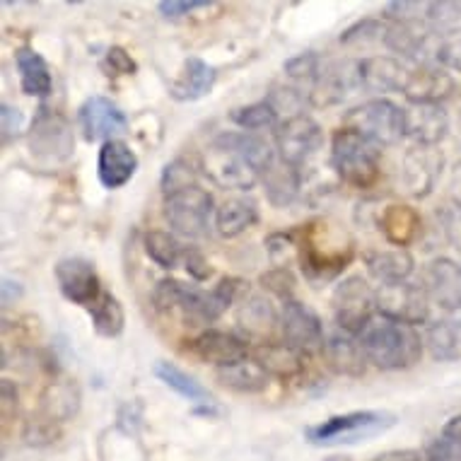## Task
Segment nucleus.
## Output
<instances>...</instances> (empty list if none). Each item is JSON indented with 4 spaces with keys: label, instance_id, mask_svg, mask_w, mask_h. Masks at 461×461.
<instances>
[{
    "label": "nucleus",
    "instance_id": "nucleus-5",
    "mask_svg": "<svg viewBox=\"0 0 461 461\" xmlns=\"http://www.w3.org/2000/svg\"><path fill=\"white\" fill-rule=\"evenodd\" d=\"M297 249H300L304 276L310 280L336 278L353 261V244L333 240L331 230L326 225H321L319 232V222L304 227Z\"/></svg>",
    "mask_w": 461,
    "mask_h": 461
},
{
    "label": "nucleus",
    "instance_id": "nucleus-3",
    "mask_svg": "<svg viewBox=\"0 0 461 461\" xmlns=\"http://www.w3.org/2000/svg\"><path fill=\"white\" fill-rule=\"evenodd\" d=\"M331 167L343 184L370 189L382 175V150L356 131L340 129L331 140Z\"/></svg>",
    "mask_w": 461,
    "mask_h": 461
},
{
    "label": "nucleus",
    "instance_id": "nucleus-28",
    "mask_svg": "<svg viewBox=\"0 0 461 461\" xmlns=\"http://www.w3.org/2000/svg\"><path fill=\"white\" fill-rule=\"evenodd\" d=\"M215 143L240 152L257 169L258 176H264L276 165V152H273L271 145L266 143V138L249 133V131H227V133H220L215 138Z\"/></svg>",
    "mask_w": 461,
    "mask_h": 461
},
{
    "label": "nucleus",
    "instance_id": "nucleus-49",
    "mask_svg": "<svg viewBox=\"0 0 461 461\" xmlns=\"http://www.w3.org/2000/svg\"><path fill=\"white\" fill-rule=\"evenodd\" d=\"M212 3L211 0H162L158 5V10L162 13L165 17H186L191 13H196V10H203V8H211Z\"/></svg>",
    "mask_w": 461,
    "mask_h": 461
},
{
    "label": "nucleus",
    "instance_id": "nucleus-21",
    "mask_svg": "<svg viewBox=\"0 0 461 461\" xmlns=\"http://www.w3.org/2000/svg\"><path fill=\"white\" fill-rule=\"evenodd\" d=\"M401 92L406 95L411 104H439L447 97H452L454 80L445 70L423 63V66L409 70V77Z\"/></svg>",
    "mask_w": 461,
    "mask_h": 461
},
{
    "label": "nucleus",
    "instance_id": "nucleus-18",
    "mask_svg": "<svg viewBox=\"0 0 461 461\" xmlns=\"http://www.w3.org/2000/svg\"><path fill=\"white\" fill-rule=\"evenodd\" d=\"M155 377H158L165 386H169L172 392L179 393L182 399L191 401V403L196 406V409H194L196 416H220V406L218 401H215V396H212L201 382H196V379L191 377L189 372H184L182 367H176L175 363L158 360V365H155Z\"/></svg>",
    "mask_w": 461,
    "mask_h": 461
},
{
    "label": "nucleus",
    "instance_id": "nucleus-10",
    "mask_svg": "<svg viewBox=\"0 0 461 461\" xmlns=\"http://www.w3.org/2000/svg\"><path fill=\"white\" fill-rule=\"evenodd\" d=\"M276 145H278L280 162L300 169L324 145V131L307 113H293L276 126Z\"/></svg>",
    "mask_w": 461,
    "mask_h": 461
},
{
    "label": "nucleus",
    "instance_id": "nucleus-30",
    "mask_svg": "<svg viewBox=\"0 0 461 461\" xmlns=\"http://www.w3.org/2000/svg\"><path fill=\"white\" fill-rule=\"evenodd\" d=\"M365 264H367L372 278H377L382 285L406 283L413 273V257L406 249L370 251L365 257Z\"/></svg>",
    "mask_w": 461,
    "mask_h": 461
},
{
    "label": "nucleus",
    "instance_id": "nucleus-12",
    "mask_svg": "<svg viewBox=\"0 0 461 461\" xmlns=\"http://www.w3.org/2000/svg\"><path fill=\"white\" fill-rule=\"evenodd\" d=\"M280 331H283V339H285L287 346L297 350L300 356H312L317 350H324L326 339L321 319L307 304L297 303V300L283 303Z\"/></svg>",
    "mask_w": 461,
    "mask_h": 461
},
{
    "label": "nucleus",
    "instance_id": "nucleus-11",
    "mask_svg": "<svg viewBox=\"0 0 461 461\" xmlns=\"http://www.w3.org/2000/svg\"><path fill=\"white\" fill-rule=\"evenodd\" d=\"M377 312L399 324H425L430 314V297L423 285H413L409 280L382 285L377 290Z\"/></svg>",
    "mask_w": 461,
    "mask_h": 461
},
{
    "label": "nucleus",
    "instance_id": "nucleus-17",
    "mask_svg": "<svg viewBox=\"0 0 461 461\" xmlns=\"http://www.w3.org/2000/svg\"><path fill=\"white\" fill-rule=\"evenodd\" d=\"M423 287L442 310L461 312V266L452 258H435L425 266Z\"/></svg>",
    "mask_w": 461,
    "mask_h": 461
},
{
    "label": "nucleus",
    "instance_id": "nucleus-26",
    "mask_svg": "<svg viewBox=\"0 0 461 461\" xmlns=\"http://www.w3.org/2000/svg\"><path fill=\"white\" fill-rule=\"evenodd\" d=\"M218 83V68L205 63L203 59H196L191 56L184 61V68L179 73L172 87H169V95L176 99V102H196V99L211 95V90Z\"/></svg>",
    "mask_w": 461,
    "mask_h": 461
},
{
    "label": "nucleus",
    "instance_id": "nucleus-47",
    "mask_svg": "<svg viewBox=\"0 0 461 461\" xmlns=\"http://www.w3.org/2000/svg\"><path fill=\"white\" fill-rule=\"evenodd\" d=\"M49 393H51V399H44V409L49 413V418H66L73 413L76 399H73V392H70L68 386H51Z\"/></svg>",
    "mask_w": 461,
    "mask_h": 461
},
{
    "label": "nucleus",
    "instance_id": "nucleus-55",
    "mask_svg": "<svg viewBox=\"0 0 461 461\" xmlns=\"http://www.w3.org/2000/svg\"><path fill=\"white\" fill-rule=\"evenodd\" d=\"M452 196L456 201V205L461 208V162L454 167V176H452Z\"/></svg>",
    "mask_w": 461,
    "mask_h": 461
},
{
    "label": "nucleus",
    "instance_id": "nucleus-54",
    "mask_svg": "<svg viewBox=\"0 0 461 461\" xmlns=\"http://www.w3.org/2000/svg\"><path fill=\"white\" fill-rule=\"evenodd\" d=\"M375 461H420V454L413 449H399V452H386Z\"/></svg>",
    "mask_w": 461,
    "mask_h": 461
},
{
    "label": "nucleus",
    "instance_id": "nucleus-36",
    "mask_svg": "<svg viewBox=\"0 0 461 461\" xmlns=\"http://www.w3.org/2000/svg\"><path fill=\"white\" fill-rule=\"evenodd\" d=\"M92 326L99 336L104 339H116L122 336L123 326H126V314H123V307L119 303V297L112 295V293H104L99 297L97 303L90 307Z\"/></svg>",
    "mask_w": 461,
    "mask_h": 461
},
{
    "label": "nucleus",
    "instance_id": "nucleus-27",
    "mask_svg": "<svg viewBox=\"0 0 461 461\" xmlns=\"http://www.w3.org/2000/svg\"><path fill=\"white\" fill-rule=\"evenodd\" d=\"M15 66L20 73V85H23L24 95L30 97H49L53 90L51 70L44 56L32 49V46H20L15 53Z\"/></svg>",
    "mask_w": 461,
    "mask_h": 461
},
{
    "label": "nucleus",
    "instance_id": "nucleus-46",
    "mask_svg": "<svg viewBox=\"0 0 461 461\" xmlns=\"http://www.w3.org/2000/svg\"><path fill=\"white\" fill-rule=\"evenodd\" d=\"M261 285L266 290H271L273 295H278L283 303H287V300H293L295 278H293V273L287 271V268H273L266 276H261Z\"/></svg>",
    "mask_w": 461,
    "mask_h": 461
},
{
    "label": "nucleus",
    "instance_id": "nucleus-31",
    "mask_svg": "<svg viewBox=\"0 0 461 461\" xmlns=\"http://www.w3.org/2000/svg\"><path fill=\"white\" fill-rule=\"evenodd\" d=\"M258 220V205L254 198H230L220 205L215 212V227L222 237H237L242 235L244 230L257 225Z\"/></svg>",
    "mask_w": 461,
    "mask_h": 461
},
{
    "label": "nucleus",
    "instance_id": "nucleus-15",
    "mask_svg": "<svg viewBox=\"0 0 461 461\" xmlns=\"http://www.w3.org/2000/svg\"><path fill=\"white\" fill-rule=\"evenodd\" d=\"M77 123L83 131L85 140H113L129 129V119L126 113L113 104L112 99L104 95H95V97L85 99L80 109H77Z\"/></svg>",
    "mask_w": 461,
    "mask_h": 461
},
{
    "label": "nucleus",
    "instance_id": "nucleus-50",
    "mask_svg": "<svg viewBox=\"0 0 461 461\" xmlns=\"http://www.w3.org/2000/svg\"><path fill=\"white\" fill-rule=\"evenodd\" d=\"M435 61H438L439 66H445V68L459 70L461 73V37L442 41L438 49V59H435Z\"/></svg>",
    "mask_w": 461,
    "mask_h": 461
},
{
    "label": "nucleus",
    "instance_id": "nucleus-48",
    "mask_svg": "<svg viewBox=\"0 0 461 461\" xmlns=\"http://www.w3.org/2000/svg\"><path fill=\"white\" fill-rule=\"evenodd\" d=\"M24 126V116L17 106H0V131H3V145H10L20 138Z\"/></svg>",
    "mask_w": 461,
    "mask_h": 461
},
{
    "label": "nucleus",
    "instance_id": "nucleus-43",
    "mask_svg": "<svg viewBox=\"0 0 461 461\" xmlns=\"http://www.w3.org/2000/svg\"><path fill=\"white\" fill-rule=\"evenodd\" d=\"M196 184V172L191 169L189 162L184 159H175L172 165L165 167L162 172V194H172V191L186 189Z\"/></svg>",
    "mask_w": 461,
    "mask_h": 461
},
{
    "label": "nucleus",
    "instance_id": "nucleus-53",
    "mask_svg": "<svg viewBox=\"0 0 461 461\" xmlns=\"http://www.w3.org/2000/svg\"><path fill=\"white\" fill-rule=\"evenodd\" d=\"M20 297H23V285L10 278L3 280V307H10Z\"/></svg>",
    "mask_w": 461,
    "mask_h": 461
},
{
    "label": "nucleus",
    "instance_id": "nucleus-37",
    "mask_svg": "<svg viewBox=\"0 0 461 461\" xmlns=\"http://www.w3.org/2000/svg\"><path fill=\"white\" fill-rule=\"evenodd\" d=\"M143 247L145 254L162 268H175V266H179V261H184V254H186L179 240L169 232H162V230H150L145 235Z\"/></svg>",
    "mask_w": 461,
    "mask_h": 461
},
{
    "label": "nucleus",
    "instance_id": "nucleus-6",
    "mask_svg": "<svg viewBox=\"0 0 461 461\" xmlns=\"http://www.w3.org/2000/svg\"><path fill=\"white\" fill-rule=\"evenodd\" d=\"M343 129H350L377 145H396L406 136V112L389 99H370L346 113Z\"/></svg>",
    "mask_w": 461,
    "mask_h": 461
},
{
    "label": "nucleus",
    "instance_id": "nucleus-42",
    "mask_svg": "<svg viewBox=\"0 0 461 461\" xmlns=\"http://www.w3.org/2000/svg\"><path fill=\"white\" fill-rule=\"evenodd\" d=\"M386 30H389V23L384 17L377 20V17H365V20H357L356 24H350L348 30L340 34V44H367V41H384Z\"/></svg>",
    "mask_w": 461,
    "mask_h": 461
},
{
    "label": "nucleus",
    "instance_id": "nucleus-14",
    "mask_svg": "<svg viewBox=\"0 0 461 461\" xmlns=\"http://www.w3.org/2000/svg\"><path fill=\"white\" fill-rule=\"evenodd\" d=\"M56 280H59V287L66 300H70L73 304H83L87 310L104 295L97 271L87 258H61L56 264Z\"/></svg>",
    "mask_w": 461,
    "mask_h": 461
},
{
    "label": "nucleus",
    "instance_id": "nucleus-23",
    "mask_svg": "<svg viewBox=\"0 0 461 461\" xmlns=\"http://www.w3.org/2000/svg\"><path fill=\"white\" fill-rule=\"evenodd\" d=\"M406 112V136L416 140V145L435 148L445 140L449 131V116L442 104H411Z\"/></svg>",
    "mask_w": 461,
    "mask_h": 461
},
{
    "label": "nucleus",
    "instance_id": "nucleus-9",
    "mask_svg": "<svg viewBox=\"0 0 461 461\" xmlns=\"http://www.w3.org/2000/svg\"><path fill=\"white\" fill-rule=\"evenodd\" d=\"M165 218L169 227L184 237H203L212 212V196L198 184L165 194Z\"/></svg>",
    "mask_w": 461,
    "mask_h": 461
},
{
    "label": "nucleus",
    "instance_id": "nucleus-20",
    "mask_svg": "<svg viewBox=\"0 0 461 461\" xmlns=\"http://www.w3.org/2000/svg\"><path fill=\"white\" fill-rule=\"evenodd\" d=\"M191 353L201 357L203 363L218 365V370H222V367L247 360L249 346H247V340L235 336V333L208 329L196 340H191Z\"/></svg>",
    "mask_w": 461,
    "mask_h": 461
},
{
    "label": "nucleus",
    "instance_id": "nucleus-16",
    "mask_svg": "<svg viewBox=\"0 0 461 461\" xmlns=\"http://www.w3.org/2000/svg\"><path fill=\"white\" fill-rule=\"evenodd\" d=\"M439 172H442V155L435 148L428 145H413L403 155L401 175H403V186L411 196L423 198L435 189Z\"/></svg>",
    "mask_w": 461,
    "mask_h": 461
},
{
    "label": "nucleus",
    "instance_id": "nucleus-41",
    "mask_svg": "<svg viewBox=\"0 0 461 461\" xmlns=\"http://www.w3.org/2000/svg\"><path fill=\"white\" fill-rule=\"evenodd\" d=\"M425 461H461V416L449 420L438 439H432Z\"/></svg>",
    "mask_w": 461,
    "mask_h": 461
},
{
    "label": "nucleus",
    "instance_id": "nucleus-40",
    "mask_svg": "<svg viewBox=\"0 0 461 461\" xmlns=\"http://www.w3.org/2000/svg\"><path fill=\"white\" fill-rule=\"evenodd\" d=\"M230 119L244 131H261L271 129V126L278 123V112H276V106L268 99H261V102H254L249 106L235 109V112L230 113Z\"/></svg>",
    "mask_w": 461,
    "mask_h": 461
},
{
    "label": "nucleus",
    "instance_id": "nucleus-38",
    "mask_svg": "<svg viewBox=\"0 0 461 461\" xmlns=\"http://www.w3.org/2000/svg\"><path fill=\"white\" fill-rule=\"evenodd\" d=\"M425 24L432 34L456 39L461 34V3H425Z\"/></svg>",
    "mask_w": 461,
    "mask_h": 461
},
{
    "label": "nucleus",
    "instance_id": "nucleus-33",
    "mask_svg": "<svg viewBox=\"0 0 461 461\" xmlns=\"http://www.w3.org/2000/svg\"><path fill=\"white\" fill-rule=\"evenodd\" d=\"M261 179H264L266 196L278 208L290 205L300 194V169L285 165V162H276L273 169H268Z\"/></svg>",
    "mask_w": 461,
    "mask_h": 461
},
{
    "label": "nucleus",
    "instance_id": "nucleus-2",
    "mask_svg": "<svg viewBox=\"0 0 461 461\" xmlns=\"http://www.w3.org/2000/svg\"><path fill=\"white\" fill-rule=\"evenodd\" d=\"M365 356L379 370H409L423 356L420 333L409 324H399L392 319H375L360 333Z\"/></svg>",
    "mask_w": 461,
    "mask_h": 461
},
{
    "label": "nucleus",
    "instance_id": "nucleus-22",
    "mask_svg": "<svg viewBox=\"0 0 461 461\" xmlns=\"http://www.w3.org/2000/svg\"><path fill=\"white\" fill-rule=\"evenodd\" d=\"M136 169L138 155L131 150V145H126L119 138L106 140L102 145L97 158V176L104 189H122L123 184L133 179Z\"/></svg>",
    "mask_w": 461,
    "mask_h": 461
},
{
    "label": "nucleus",
    "instance_id": "nucleus-56",
    "mask_svg": "<svg viewBox=\"0 0 461 461\" xmlns=\"http://www.w3.org/2000/svg\"><path fill=\"white\" fill-rule=\"evenodd\" d=\"M449 324L454 326V331H456V336H459V343H461V312H456V319H454V321H449Z\"/></svg>",
    "mask_w": 461,
    "mask_h": 461
},
{
    "label": "nucleus",
    "instance_id": "nucleus-8",
    "mask_svg": "<svg viewBox=\"0 0 461 461\" xmlns=\"http://www.w3.org/2000/svg\"><path fill=\"white\" fill-rule=\"evenodd\" d=\"M30 150L34 158L49 165H59L73 158L76 138H73L68 119L49 106H39L32 119Z\"/></svg>",
    "mask_w": 461,
    "mask_h": 461
},
{
    "label": "nucleus",
    "instance_id": "nucleus-25",
    "mask_svg": "<svg viewBox=\"0 0 461 461\" xmlns=\"http://www.w3.org/2000/svg\"><path fill=\"white\" fill-rule=\"evenodd\" d=\"M409 70L392 56H370L357 63V80L370 92H401Z\"/></svg>",
    "mask_w": 461,
    "mask_h": 461
},
{
    "label": "nucleus",
    "instance_id": "nucleus-13",
    "mask_svg": "<svg viewBox=\"0 0 461 461\" xmlns=\"http://www.w3.org/2000/svg\"><path fill=\"white\" fill-rule=\"evenodd\" d=\"M203 169L205 175L211 176L212 182L222 186V189H240L249 191L254 189L258 175L257 169L247 162L232 148H225L212 140V145L203 155Z\"/></svg>",
    "mask_w": 461,
    "mask_h": 461
},
{
    "label": "nucleus",
    "instance_id": "nucleus-4",
    "mask_svg": "<svg viewBox=\"0 0 461 461\" xmlns=\"http://www.w3.org/2000/svg\"><path fill=\"white\" fill-rule=\"evenodd\" d=\"M396 423L399 418L392 411H353L346 416H331L326 418L324 423L310 425L304 430V438L310 445L317 447L360 445V442L384 435Z\"/></svg>",
    "mask_w": 461,
    "mask_h": 461
},
{
    "label": "nucleus",
    "instance_id": "nucleus-32",
    "mask_svg": "<svg viewBox=\"0 0 461 461\" xmlns=\"http://www.w3.org/2000/svg\"><path fill=\"white\" fill-rule=\"evenodd\" d=\"M237 321L249 336H271V331L278 324V314H276V307L268 297L254 293L244 300L240 312H237Z\"/></svg>",
    "mask_w": 461,
    "mask_h": 461
},
{
    "label": "nucleus",
    "instance_id": "nucleus-44",
    "mask_svg": "<svg viewBox=\"0 0 461 461\" xmlns=\"http://www.w3.org/2000/svg\"><path fill=\"white\" fill-rule=\"evenodd\" d=\"M102 70L109 77L133 76V73H138V63L131 59V53H126V49L112 46V49H106L104 59H102Z\"/></svg>",
    "mask_w": 461,
    "mask_h": 461
},
{
    "label": "nucleus",
    "instance_id": "nucleus-45",
    "mask_svg": "<svg viewBox=\"0 0 461 461\" xmlns=\"http://www.w3.org/2000/svg\"><path fill=\"white\" fill-rule=\"evenodd\" d=\"M321 59H319L314 51H307V53H297L293 59H287L285 61V73L290 77H295V80H314L317 73L321 70Z\"/></svg>",
    "mask_w": 461,
    "mask_h": 461
},
{
    "label": "nucleus",
    "instance_id": "nucleus-29",
    "mask_svg": "<svg viewBox=\"0 0 461 461\" xmlns=\"http://www.w3.org/2000/svg\"><path fill=\"white\" fill-rule=\"evenodd\" d=\"M379 227L396 249H403L420 232V215L411 205H389L379 215Z\"/></svg>",
    "mask_w": 461,
    "mask_h": 461
},
{
    "label": "nucleus",
    "instance_id": "nucleus-19",
    "mask_svg": "<svg viewBox=\"0 0 461 461\" xmlns=\"http://www.w3.org/2000/svg\"><path fill=\"white\" fill-rule=\"evenodd\" d=\"M360 83L357 80V63L348 61H333L324 63L317 77L312 80L310 102L314 106H333L346 99L353 85Z\"/></svg>",
    "mask_w": 461,
    "mask_h": 461
},
{
    "label": "nucleus",
    "instance_id": "nucleus-24",
    "mask_svg": "<svg viewBox=\"0 0 461 461\" xmlns=\"http://www.w3.org/2000/svg\"><path fill=\"white\" fill-rule=\"evenodd\" d=\"M324 356L329 360V367L343 377H363L367 363H370L365 356L363 343L353 339L350 333L340 331V329L326 339Z\"/></svg>",
    "mask_w": 461,
    "mask_h": 461
},
{
    "label": "nucleus",
    "instance_id": "nucleus-1",
    "mask_svg": "<svg viewBox=\"0 0 461 461\" xmlns=\"http://www.w3.org/2000/svg\"><path fill=\"white\" fill-rule=\"evenodd\" d=\"M240 287V278H222L211 293H203L182 280L162 278L152 290V304L162 314H179L189 326H208L235 303Z\"/></svg>",
    "mask_w": 461,
    "mask_h": 461
},
{
    "label": "nucleus",
    "instance_id": "nucleus-7",
    "mask_svg": "<svg viewBox=\"0 0 461 461\" xmlns=\"http://www.w3.org/2000/svg\"><path fill=\"white\" fill-rule=\"evenodd\" d=\"M331 307L333 319L340 331L356 336L375 321L372 317L377 312V293L372 290L363 276H348L333 290Z\"/></svg>",
    "mask_w": 461,
    "mask_h": 461
},
{
    "label": "nucleus",
    "instance_id": "nucleus-51",
    "mask_svg": "<svg viewBox=\"0 0 461 461\" xmlns=\"http://www.w3.org/2000/svg\"><path fill=\"white\" fill-rule=\"evenodd\" d=\"M184 266H186V271L196 280H205L211 276V268H208V261L203 258V254L198 249H191V247L184 254Z\"/></svg>",
    "mask_w": 461,
    "mask_h": 461
},
{
    "label": "nucleus",
    "instance_id": "nucleus-34",
    "mask_svg": "<svg viewBox=\"0 0 461 461\" xmlns=\"http://www.w3.org/2000/svg\"><path fill=\"white\" fill-rule=\"evenodd\" d=\"M254 360H257L268 377H293L297 372L303 370V356L293 350L287 343H264L258 346L257 353H254Z\"/></svg>",
    "mask_w": 461,
    "mask_h": 461
},
{
    "label": "nucleus",
    "instance_id": "nucleus-52",
    "mask_svg": "<svg viewBox=\"0 0 461 461\" xmlns=\"http://www.w3.org/2000/svg\"><path fill=\"white\" fill-rule=\"evenodd\" d=\"M0 399H3V420L8 423L10 416H13V409H17V386H15V382H10V379H3V386H0Z\"/></svg>",
    "mask_w": 461,
    "mask_h": 461
},
{
    "label": "nucleus",
    "instance_id": "nucleus-35",
    "mask_svg": "<svg viewBox=\"0 0 461 461\" xmlns=\"http://www.w3.org/2000/svg\"><path fill=\"white\" fill-rule=\"evenodd\" d=\"M220 382L230 389H237V392L257 393L264 392L268 386V372L257 363V360H242V363L230 365V367H222L218 370Z\"/></svg>",
    "mask_w": 461,
    "mask_h": 461
},
{
    "label": "nucleus",
    "instance_id": "nucleus-39",
    "mask_svg": "<svg viewBox=\"0 0 461 461\" xmlns=\"http://www.w3.org/2000/svg\"><path fill=\"white\" fill-rule=\"evenodd\" d=\"M425 343L430 348V356L439 363H449L459 357V336L454 331V326L449 321H438L432 324L425 333Z\"/></svg>",
    "mask_w": 461,
    "mask_h": 461
}]
</instances>
